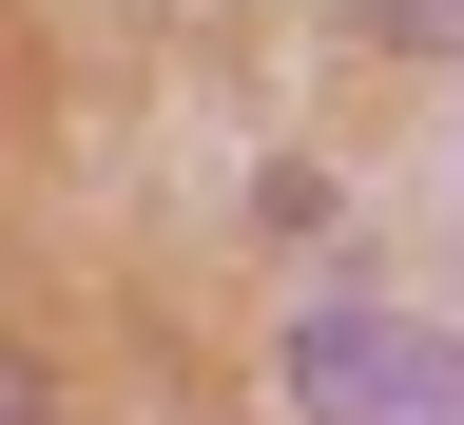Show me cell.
Masks as SVG:
<instances>
[{
  "instance_id": "obj_1",
  "label": "cell",
  "mask_w": 464,
  "mask_h": 425,
  "mask_svg": "<svg viewBox=\"0 0 464 425\" xmlns=\"http://www.w3.org/2000/svg\"><path fill=\"white\" fill-rule=\"evenodd\" d=\"M290 406H310V425H464V329L348 290V310L290 329Z\"/></svg>"
},
{
  "instance_id": "obj_3",
  "label": "cell",
  "mask_w": 464,
  "mask_h": 425,
  "mask_svg": "<svg viewBox=\"0 0 464 425\" xmlns=\"http://www.w3.org/2000/svg\"><path fill=\"white\" fill-rule=\"evenodd\" d=\"M0 425H39V368H20V348H0Z\"/></svg>"
},
{
  "instance_id": "obj_2",
  "label": "cell",
  "mask_w": 464,
  "mask_h": 425,
  "mask_svg": "<svg viewBox=\"0 0 464 425\" xmlns=\"http://www.w3.org/2000/svg\"><path fill=\"white\" fill-rule=\"evenodd\" d=\"M387 20H406V39H426V58H464V0H387Z\"/></svg>"
}]
</instances>
